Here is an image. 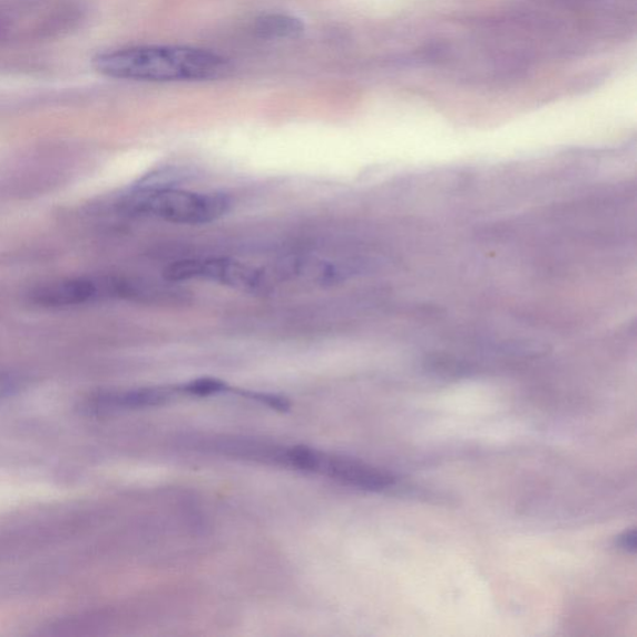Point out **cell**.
<instances>
[{"mask_svg": "<svg viewBox=\"0 0 637 637\" xmlns=\"http://www.w3.org/2000/svg\"><path fill=\"white\" fill-rule=\"evenodd\" d=\"M94 68L106 77L136 81L215 80L228 71L217 52L188 47H135L104 52Z\"/></svg>", "mask_w": 637, "mask_h": 637, "instance_id": "cell-1", "label": "cell"}, {"mask_svg": "<svg viewBox=\"0 0 637 637\" xmlns=\"http://www.w3.org/2000/svg\"><path fill=\"white\" fill-rule=\"evenodd\" d=\"M122 206L134 215L174 225L199 226L225 216L231 208V199L217 193H193L169 186L139 184L124 198Z\"/></svg>", "mask_w": 637, "mask_h": 637, "instance_id": "cell-2", "label": "cell"}, {"mask_svg": "<svg viewBox=\"0 0 637 637\" xmlns=\"http://www.w3.org/2000/svg\"><path fill=\"white\" fill-rule=\"evenodd\" d=\"M164 277L171 283L206 281L241 292L264 290L263 273L252 265L226 258L186 259L169 264Z\"/></svg>", "mask_w": 637, "mask_h": 637, "instance_id": "cell-3", "label": "cell"}, {"mask_svg": "<svg viewBox=\"0 0 637 637\" xmlns=\"http://www.w3.org/2000/svg\"><path fill=\"white\" fill-rule=\"evenodd\" d=\"M31 301L46 307H69L105 300H130L131 281L114 277L62 280L38 286Z\"/></svg>", "mask_w": 637, "mask_h": 637, "instance_id": "cell-4", "label": "cell"}, {"mask_svg": "<svg viewBox=\"0 0 637 637\" xmlns=\"http://www.w3.org/2000/svg\"><path fill=\"white\" fill-rule=\"evenodd\" d=\"M357 490L379 492L395 484V477L363 461L322 452L317 472Z\"/></svg>", "mask_w": 637, "mask_h": 637, "instance_id": "cell-5", "label": "cell"}, {"mask_svg": "<svg viewBox=\"0 0 637 637\" xmlns=\"http://www.w3.org/2000/svg\"><path fill=\"white\" fill-rule=\"evenodd\" d=\"M178 392L177 388H143L97 392L84 402V410L104 413L127 409H141L163 405Z\"/></svg>", "mask_w": 637, "mask_h": 637, "instance_id": "cell-6", "label": "cell"}, {"mask_svg": "<svg viewBox=\"0 0 637 637\" xmlns=\"http://www.w3.org/2000/svg\"><path fill=\"white\" fill-rule=\"evenodd\" d=\"M258 31L270 38H295L303 33V24L300 19L288 16L273 14L258 21Z\"/></svg>", "mask_w": 637, "mask_h": 637, "instance_id": "cell-7", "label": "cell"}, {"mask_svg": "<svg viewBox=\"0 0 637 637\" xmlns=\"http://www.w3.org/2000/svg\"><path fill=\"white\" fill-rule=\"evenodd\" d=\"M177 389L178 392L194 396H209L218 394V392L231 391L226 382L217 379H199Z\"/></svg>", "mask_w": 637, "mask_h": 637, "instance_id": "cell-8", "label": "cell"}, {"mask_svg": "<svg viewBox=\"0 0 637 637\" xmlns=\"http://www.w3.org/2000/svg\"><path fill=\"white\" fill-rule=\"evenodd\" d=\"M24 379L10 373H0V401L12 398L24 388Z\"/></svg>", "mask_w": 637, "mask_h": 637, "instance_id": "cell-9", "label": "cell"}, {"mask_svg": "<svg viewBox=\"0 0 637 637\" xmlns=\"http://www.w3.org/2000/svg\"><path fill=\"white\" fill-rule=\"evenodd\" d=\"M618 546L626 551L636 550V532L635 529L628 530L618 538Z\"/></svg>", "mask_w": 637, "mask_h": 637, "instance_id": "cell-10", "label": "cell"}]
</instances>
